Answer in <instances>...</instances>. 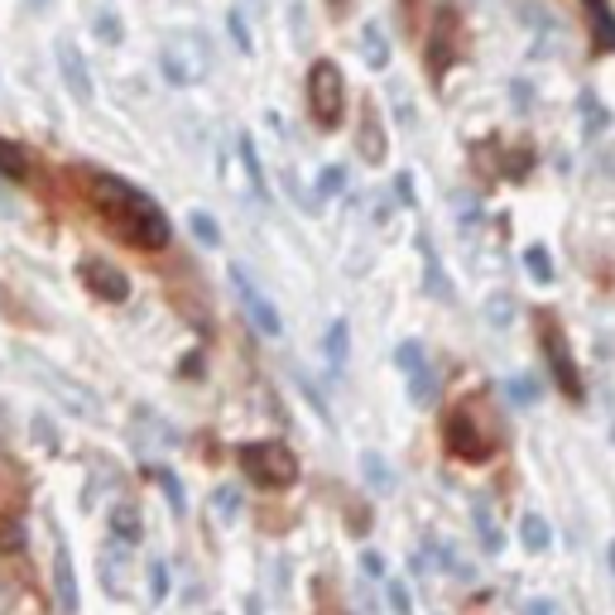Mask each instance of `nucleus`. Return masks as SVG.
<instances>
[{
  "label": "nucleus",
  "mask_w": 615,
  "mask_h": 615,
  "mask_svg": "<svg viewBox=\"0 0 615 615\" xmlns=\"http://www.w3.org/2000/svg\"><path fill=\"white\" fill-rule=\"evenodd\" d=\"M87 203L106 221V231H116L125 246L135 250H164L173 226L164 217V207L149 193H140L135 183L116 179V173H87Z\"/></svg>",
  "instance_id": "nucleus-1"
},
{
  "label": "nucleus",
  "mask_w": 615,
  "mask_h": 615,
  "mask_svg": "<svg viewBox=\"0 0 615 615\" xmlns=\"http://www.w3.org/2000/svg\"><path fill=\"white\" fill-rule=\"evenodd\" d=\"M342 111H346V78L342 68L328 58H318L308 68V116L322 125V130H337L342 125Z\"/></svg>",
  "instance_id": "nucleus-2"
},
{
  "label": "nucleus",
  "mask_w": 615,
  "mask_h": 615,
  "mask_svg": "<svg viewBox=\"0 0 615 615\" xmlns=\"http://www.w3.org/2000/svg\"><path fill=\"white\" fill-rule=\"evenodd\" d=\"M236 457H241V471L265 491H284V486L298 481V462L284 443H246Z\"/></svg>",
  "instance_id": "nucleus-3"
},
{
  "label": "nucleus",
  "mask_w": 615,
  "mask_h": 615,
  "mask_svg": "<svg viewBox=\"0 0 615 615\" xmlns=\"http://www.w3.org/2000/svg\"><path fill=\"white\" fill-rule=\"evenodd\" d=\"M24 371H30L34 380H39L44 390L72 413V419H87V423L102 419V399H96L92 390H82V385L72 380V375H62L58 366H48V361H39V356H24Z\"/></svg>",
  "instance_id": "nucleus-4"
},
{
  "label": "nucleus",
  "mask_w": 615,
  "mask_h": 615,
  "mask_svg": "<svg viewBox=\"0 0 615 615\" xmlns=\"http://www.w3.org/2000/svg\"><path fill=\"white\" fill-rule=\"evenodd\" d=\"M159 68H164V78L173 87H193L207 78L212 58H207V44L197 39V34H179V39H169L159 48Z\"/></svg>",
  "instance_id": "nucleus-5"
},
{
  "label": "nucleus",
  "mask_w": 615,
  "mask_h": 615,
  "mask_svg": "<svg viewBox=\"0 0 615 615\" xmlns=\"http://www.w3.org/2000/svg\"><path fill=\"white\" fill-rule=\"evenodd\" d=\"M443 443H447L452 457H462V462H486V457L496 452V437L486 433L467 409L447 413V423H443Z\"/></svg>",
  "instance_id": "nucleus-6"
},
{
  "label": "nucleus",
  "mask_w": 615,
  "mask_h": 615,
  "mask_svg": "<svg viewBox=\"0 0 615 615\" xmlns=\"http://www.w3.org/2000/svg\"><path fill=\"white\" fill-rule=\"evenodd\" d=\"M538 332H544V356H548V366H554L558 390L568 399H582V380H577V366L568 356V337H562V328L554 318H538Z\"/></svg>",
  "instance_id": "nucleus-7"
},
{
  "label": "nucleus",
  "mask_w": 615,
  "mask_h": 615,
  "mask_svg": "<svg viewBox=\"0 0 615 615\" xmlns=\"http://www.w3.org/2000/svg\"><path fill=\"white\" fill-rule=\"evenodd\" d=\"M231 288H236V298H241V308H246V318L255 322L265 337H280L284 332V322H280V312H274V304L265 294L255 288V280L246 274V265H231Z\"/></svg>",
  "instance_id": "nucleus-8"
},
{
  "label": "nucleus",
  "mask_w": 615,
  "mask_h": 615,
  "mask_svg": "<svg viewBox=\"0 0 615 615\" xmlns=\"http://www.w3.org/2000/svg\"><path fill=\"white\" fill-rule=\"evenodd\" d=\"M457 10L452 5H437L433 15V39H429V68L433 78H443V72L452 68V58H457Z\"/></svg>",
  "instance_id": "nucleus-9"
},
{
  "label": "nucleus",
  "mask_w": 615,
  "mask_h": 615,
  "mask_svg": "<svg viewBox=\"0 0 615 615\" xmlns=\"http://www.w3.org/2000/svg\"><path fill=\"white\" fill-rule=\"evenodd\" d=\"M54 58H58L62 87H68V92L87 106V102H92V72H87V58L78 54V44H72V39H58V44H54Z\"/></svg>",
  "instance_id": "nucleus-10"
},
{
  "label": "nucleus",
  "mask_w": 615,
  "mask_h": 615,
  "mask_svg": "<svg viewBox=\"0 0 615 615\" xmlns=\"http://www.w3.org/2000/svg\"><path fill=\"white\" fill-rule=\"evenodd\" d=\"M82 284L96 298H106V304H125L130 298V280L116 265H106V260H82Z\"/></svg>",
  "instance_id": "nucleus-11"
},
{
  "label": "nucleus",
  "mask_w": 615,
  "mask_h": 615,
  "mask_svg": "<svg viewBox=\"0 0 615 615\" xmlns=\"http://www.w3.org/2000/svg\"><path fill=\"white\" fill-rule=\"evenodd\" d=\"M54 592H58L62 615H78V606H82L78 572H72V554H68V538H62V534H58V544H54Z\"/></svg>",
  "instance_id": "nucleus-12"
},
{
  "label": "nucleus",
  "mask_w": 615,
  "mask_h": 615,
  "mask_svg": "<svg viewBox=\"0 0 615 615\" xmlns=\"http://www.w3.org/2000/svg\"><path fill=\"white\" fill-rule=\"evenodd\" d=\"M111 538H116L121 548H135L145 538V520H140V510L130 505V500H116V505H111Z\"/></svg>",
  "instance_id": "nucleus-13"
},
{
  "label": "nucleus",
  "mask_w": 615,
  "mask_h": 615,
  "mask_svg": "<svg viewBox=\"0 0 615 615\" xmlns=\"http://www.w3.org/2000/svg\"><path fill=\"white\" fill-rule=\"evenodd\" d=\"M356 155L366 159V164H380L385 159V125L375 116V106H366V116L356 125Z\"/></svg>",
  "instance_id": "nucleus-14"
},
{
  "label": "nucleus",
  "mask_w": 615,
  "mask_h": 615,
  "mask_svg": "<svg viewBox=\"0 0 615 615\" xmlns=\"http://www.w3.org/2000/svg\"><path fill=\"white\" fill-rule=\"evenodd\" d=\"M471 524H476V534H481L486 554H500L505 534H500V524H496V514H491V500H471Z\"/></svg>",
  "instance_id": "nucleus-15"
},
{
  "label": "nucleus",
  "mask_w": 615,
  "mask_h": 615,
  "mask_svg": "<svg viewBox=\"0 0 615 615\" xmlns=\"http://www.w3.org/2000/svg\"><path fill=\"white\" fill-rule=\"evenodd\" d=\"M241 164L250 173V193L260 197V203H270V183H265V169H260V155H255V140L241 135Z\"/></svg>",
  "instance_id": "nucleus-16"
},
{
  "label": "nucleus",
  "mask_w": 615,
  "mask_h": 615,
  "mask_svg": "<svg viewBox=\"0 0 615 615\" xmlns=\"http://www.w3.org/2000/svg\"><path fill=\"white\" fill-rule=\"evenodd\" d=\"M361 54H366L371 68H390V44H385L380 24H366V30H361Z\"/></svg>",
  "instance_id": "nucleus-17"
},
{
  "label": "nucleus",
  "mask_w": 615,
  "mask_h": 615,
  "mask_svg": "<svg viewBox=\"0 0 615 615\" xmlns=\"http://www.w3.org/2000/svg\"><path fill=\"white\" fill-rule=\"evenodd\" d=\"M419 250H423V280H429V294H433V298H447L452 288H447V280H443V270H437V255H433V241H429V236L419 241Z\"/></svg>",
  "instance_id": "nucleus-18"
},
{
  "label": "nucleus",
  "mask_w": 615,
  "mask_h": 615,
  "mask_svg": "<svg viewBox=\"0 0 615 615\" xmlns=\"http://www.w3.org/2000/svg\"><path fill=\"white\" fill-rule=\"evenodd\" d=\"M586 15H592V24H596V44L615 48V15L606 10V0H586Z\"/></svg>",
  "instance_id": "nucleus-19"
},
{
  "label": "nucleus",
  "mask_w": 615,
  "mask_h": 615,
  "mask_svg": "<svg viewBox=\"0 0 615 615\" xmlns=\"http://www.w3.org/2000/svg\"><path fill=\"white\" fill-rule=\"evenodd\" d=\"M409 399H413V405H433V399H437V375L429 371V361H423V366L419 371H409Z\"/></svg>",
  "instance_id": "nucleus-20"
},
{
  "label": "nucleus",
  "mask_w": 615,
  "mask_h": 615,
  "mask_svg": "<svg viewBox=\"0 0 615 615\" xmlns=\"http://www.w3.org/2000/svg\"><path fill=\"white\" fill-rule=\"evenodd\" d=\"M520 544L529 548V554H544V548H548V520L524 514V520H520Z\"/></svg>",
  "instance_id": "nucleus-21"
},
{
  "label": "nucleus",
  "mask_w": 615,
  "mask_h": 615,
  "mask_svg": "<svg viewBox=\"0 0 615 615\" xmlns=\"http://www.w3.org/2000/svg\"><path fill=\"white\" fill-rule=\"evenodd\" d=\"M611 125V111L596 102V92H582V130L586 135H601Z\"/></svg>",
  "instance_id": "nucleus-22"
},
{
  "label": "nucleus",
  "mask_w": 615,
  "mask_h": 615,
  "mask_svg": "<svg viewBox=\"0 0 615 615\" xmlns=\"http://www.w3.org/2000/svg\"><path fill=\"white\" fill-rule=\"evenodd\" d=\"M524 270H529L538 284H554V255H548V246H529V250H524Z\"/></svg>",
  "instance_id": "nucleus-23"
},
{
  "label": "nucleus",
  "mask_w": 615,
  "mask_h": 615,
  "mask_svg": "<svg viewBox=\"0 0 615 615\" xmlns=\"http://www.w3.org/2000/svg\"><path fill=\"white\" fill-rule=\"evenodd\" d=\"M361 471H366V481L375 486V491H390V486H395V471L385 467L380 452H366V457H361Z\"/></svg>",
  "instance_id": "nucleus-24"
},
{
  "label": "nucleus",
  "mask_w": 615,
  "mask_h": 615,
  "mask_svg": "<svg viewBox=\"0 0 615 615\" xmlns=\"http://www.w3.org/2000/svg\"><path fill=\"white\" fill-rule=\"evenodd\" d=\"M0 173H5V179H24V173H30V159H24L20 145L0 140Z\"/></svg>",
  "instance_id": "nucleus-25"
},
{
  "label": "nucleus",
  "mask_w": 615,
  "mask_h": 615,
  "mask_svg": "<svg viewBox=\"0 0 615 615\" xmlns=\"http://www.w3.org/2000/svg\"><path fill=\"white\" fill-rule=\"evenodd\" d=\"M24 548V524L15 514H0V554H20Z\"/></svg>",
  "instance_id": "nucleus-26"
},
{
  "label": "nucleus",
  "mask_w": 615,
  "mask_h": 615,
  "mask_svg": "<svg viewBox=\"0 0 615 615\" xmlns=\"http://www.w3.org/2000/svg\"><path fill=\"white\" fill-rule=\"evenodd\" d=\"M346 337H351V332H346V322L337 318L332 328H328V361H332V371H342V366H346Z\"/></svg>",
  "instance_id": "nucleus-27"
},
{
  "label": "nucleus",
  "mask_w": 615,
  "mask_h": 615,
  "mask_svg": "<svg viewBox=\"0 0 615 615\" xmlns=\"http://www.w3.org/2000/svg\"><path fill=\"white\" fill-rule=\"evenodd\" d=\"M187 226H193V236L203 246H221V226H217V217H207V212H193L187 217Z\"/></svg>",
  "instance_id": "nucleus-28"
},
{
  "label": "nucleus",
  "mask_w": 615,
  "mask_h": 615,
  "mask_svg": "<svg viewBox=\"0 0 615 615\" xmlns=\"http://www.w3.org/2000/svg\"><path fill=\"white\" fill-rule=\"evenodd\" d=\"M155 481L169 491V505H173V514H183L187 505H183V486H179V476H173V471H164V467H155Z\"/></svg>",
  "instance_id": "nucleus-29"
},
{
  "label": "nucleus",
  "mask_w": 615,
  "mask_h": 615,
  "mask_svg": "<svg viewBox=\"0 0 615 615\" xmlns=\"http://www.w3.org/2000/svg\"><path fill=\"white\" fill-rule=\"evenodd\" d=\"M342 187H346V169H342V164L322 169V179H318V193H322V197H337Z\"/></svg>",
  "instance_id": "nucleus-30"
},
{
  "label": "nucleus",
  "mask_w": 615,
  "mask_h": 615,
  "mask_svg": "<svg viewBox=\"0 0 615 615\" xmlns=\"http://www.w3.org/2000/svg\"><path fill=\"white\" fill-rule=\"evenodd\" d=\"M385 596H390L395 615H413V601H409V592H405V582H395V577H385Z\"/></svg>",
  "instance_id": "nucleus-31"
},
{
  "label": "nucleus",
  "mask_w": 615,
  "mask_h": 615,
  "mask_svg": "<svg viewBox=\"0 0 615 615\" xmlns=\"http://www.w3.org/2000/svg\"><path fill=\"white\" fill-rule=\"evenodd\" d=\"M217 514L221 520H236V514H241V491H236V486H221L217 491Z\"/></svg>",
  "instance_id": "nucleus-32"
},
{
  "label": "nucleus",
  "mask_w": 615,
  "mask_h": 615,
  "mask_svg": "<svg viewBox=\"0 0 615 615\" xmlns=\"http://www.w3.org/2000/svg\"><path fill=\"white\" fill-rule=\"evenodd\" d=\"M149 596H155V601L169 596V568H164V562H149Z\"/></svg>",
  "instance_id": "nucleus-33"
},
{
  "label": "nucleus",
  "mask_w": 615,
  "mask_h": 615,
  "mask_svg": "<svg viewBox=\"0 0 615 615\" xmlns=\"http://www.w3.org/2000/svg\"><path fill=\"white\" fill-rule=\"evenodd\" d=\"M226 30H231L236 48H241V54H250V34H246V20H241V10H231V15H226Z\"/></svg>",
  "instance_id": "nucleus-34"
},
{
  "label": "nucleus",
  "mask_w": 615,
  "mask_h": 615,
  "mask_svg": "<svg viewBox=\"0 0 615 615\" xmlns=\"http://www.w3.org/2000/svg\"><path fill=\"white\" fill-rule=\"evenodd\" d=\"M395 361H399L405 371H419V366H423V346H419V342H405V346L395 351Z\"/></svg>",
  "instance_id": "nucleus-35"
},
{
  "label": "nucleus",
  "mask_w": 615,
  "mask_h": 615,
  "mask_svg": "<svg viewBox=\"0 0 615 615\" xmlns=\"http://www.w3.org/2000/svg\"><path fill=\"white\" fill-rule=\"evenodd\" d=\"M96 30H102L106 44H121V20L111 15V10H102V15H96Z\"/></svg>",
  "instance_id": "nucleus-36"
},
{
  "label": "nucleus",
  "mask_w": 615,
  "mask_h": 615,
  "mask_svg": "<svg viewBox=\"0 0 615 615\" xmlns=\"http://www.w3.org/2000/svg\"><path fill=\"white\" fill-rule=\"evenodd\" d=\"M486 318H491V322H500V328H505V322L514 318V312H510V298H491V312H486Z\"/></svg>",
  "instance_id": "nucleus-37"
},
{
  "label": "nucleus",
  "mask_w": 615,
  "mask_h": 615,
  "mask_svg": "<svg viewBox=\"0 0 615 615\" xmlns=\"http://www.w3.org/2000/svg\"><path fill=\"white\" fill-rule=\"evenodd\" d=\"M361 568H366L371 577H385V558L380 554H361Z\"/></svg>",
  "instance_id": "nucleus-38"
},
{
  "label": "nucleus",
  "mask_w": 615,
  "mask_h": 615,
  "mask_svg": "<svg viewBox=\"0 0 615 615\" xmlns=\"http://www.w3.org/2000/svg\"><path fill=\"white\" fill-rule=\"evenodd\" d=\"M510 395L520 399V405H529V399H534V385H529V380H510Z\"/></svg>",
  "instance_id": "nucleus-39"
},
{
  "label": "nucleus",
  "mask_w": 615,
  "mask_h": 615,
  "mask_svg": "<svg viewBox=\"0 0 615 615\" xmlns=\"http://www.w3.org/2000/svg\"><path fill=\"white\" fill-rule=\"evenodd\" d=\"M395 193H399V203H413V179L409 173H399L395 179Z\"/></svg>",
  "instance_id": "nucleus-40"
},
{
  "label": "nucleus",
  "mask_w": 615,
  "mask_h": 615,
  "mask_svg": "<svg viewBox=\"0 0 615 615\" xmlns=\"http://www.w3.org/2000/svg\"><path fill=\"white\" fill-rule=\"evenodd\" d=\"M524 615H558L554 601H524Z\"/></svg>",
  "instance_id": "nucleus-41"
},
{
  "label": "nucleus",
  "mask_w": 615,
  "mask_h": 615,
  "mask_svg": "<svg viewBox=\"0 0 615 615\" xmlns=\"http://www.w3.org/2000/svg\"><path fill=\"white\" fill-rule=\"evenodd\" d=\"M0 212H5V217H15V212H20V207L10 203V197H5V187H0Z\"/></svg>",
  "instance_id": "nucleus-42"
},
{
  "label": "nucleus",
  "mask_w": 615,
  "mask_h": 615,
  "mask_svg": "<svg viewBox=\"0 0 615 615\" xmlns=\"http://www.w3.org/2000/svg\"><path fill=\"white\" fill-rule=\"evenodd\" d=\"M328 10H332V15H342V10H346V0H328Z\"/></svg>",
  "instance_id": "nucleus-43"
},
{
  "label": "nucleus",
  "mask_w": 615,
  "mask_h": 615,
  "mask_svg": "<svg viewBox=\"0 0 615 615\" xmlns=\"http://www.w3.org/2000/svg\"><path fill=\"white\" fill-rule=\"evenodd\" d=\"M30 5H34V10H44V5H48V0H30Z\"/></svg>",
  "instance_id": "nucleus-44"
},
{
  "label": "nucleus",
  "mask_w": 615,
  "mask_h": 615,
  "mask_svg": "<svg viewBox=\"0 0 615 615\" xmlns=\"http://www.w3.org/2000/svg\"><path fill=\"white\" fill-rule=\"evenodd\" d=\"M328 615H342V611H328Z\"/></svg>",
  "instance_id": "nucleus-45"
}]
</instances>
